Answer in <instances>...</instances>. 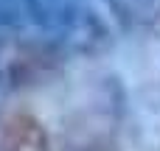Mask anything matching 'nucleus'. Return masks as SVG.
Here are the masks:
<instances>
[{"label": "nucleus", "mask_w": 160, "mask_h": 151, "mask_svg": "<svg viewBox=\"0 0 160 151\" xmlns=\"http://www.w3.org/2000/svg\"><path fill=\"white\" fill-rule=\"evenodd\" d=\"M127 134L138 151H160V84H141L127 101Z\"/></svg>", "instance_id": "obj_4"}, {"label": "nucleus", "mask_w": 160, "mask_h": 151, "mask_svg": "<svg viewBox=\"0 0 160 151\" xmlns=\"http://www.w3.org/2000/svg\"><path fill=\"white\" fill-rule=\"evenodd\" d=\"M104 6L121 28L160 34V0H104Z\"/></svg>", "instance_id": "obj_6"}, {"label": "nucleus", "mask_w": 160, "mask_h": 151, "mask_svg": "<svg viewBox=\"0 0 160 151\" xmlns=\"http://www.w3.org/2000/svg\"><path fill=\"white\" fill-rule=\"evenodd\" d=\"M42 120L25 109H0V151H53Z\"/></svg>", "instance_id": "obj_5"}, {"label": "nucleus", "mask_w": 160, "mask_h": 151, "mask_svg": "<svg viewBox=\"0 0 160 151\" xmlns=\"http://www.w3.org/2000/svg\"><path fill=\"white\" fill-rule=\"evenodd\" d=\"M68 53L45 34L25 28L0 34V90L22 92L51 84L62 76Z\"/></svg>", "instance_id": "obj_3"}, {"label": "nucleus", "mask_w": 160, "mask_h": 151, "mask_svg": "<svg viewBox=\"0 0 160 151\" xmlns=\"http://www.w3.org/2000/svg\"><path fill=\"white\" fill-rule=\"evenodd\" d=\"M127 101L129 92L115 76L87 78L59 118V151H124Z\"/></svg>", "instance_id": "obj_1"}, {"label": "nucleus", "mask_w": 160, "mask_h": 151, "mask_svg": "<svg viewBox=\"0 0 160 151\" xmlns=\"http://www.w3.org/2000/svg\"><path fill=\"white\" fill-rule=\"evenodd\" d=\"M28 11H31V0H0V34L25 28Z\"/></svg>", "instance_id": "obj_7"}, {"label": "nucleus", "mask_w": 160, "mask_h": 151, "mask_svg": "<svg viewBox=\"0 0 160 151\" xmlns=\"http://www.w3.org/2000/svg\"><path fill=\"white\" fill-rule=\"evenodd\" d=\"M28 25L51 36L68 56H96L112 42L110 22L96 0H31Z\"/></svg>", "instance_id": "obj_2"}]
</instances>
